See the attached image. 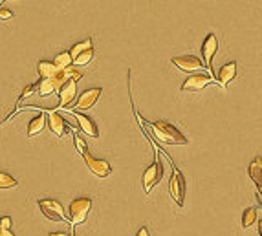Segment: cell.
Wrapping results in <instances>:
<instances>
[{"label":"cell","instance_id":"obj_16","mask_svg":"<svg viewBox=\"0 0 262 236\" xmlns=\"http://www.w3.org/2000/svg\"><path fill=\"white\" fill-rule=\"evenodd\" d=\"M37 72H39L40 79H53L55 75H57L61 70H59L53 62H48V61H40L39 64H37Z\"/></svg>","mask_w":262,"mask_h":236},{"label":"cell","instance_id":"obj_30","mask_svg":"<svg viewBox=\"0 0 262 236\" xmlns=\"http://www.w3.org/2000/svg\"><path fill=\"white\" fill-rule=\"evenodd\" d=\"M259 235L262 236V220H259Z\"/></svg>","mask_w":262,"mask_h":236},{"label":"cell","instance_id":"obj_15","mask_svg":"<svg viewBox=\"0 0 262 236\" xmlns=\"http://www.w3.org/2000/svg\"><path fill=\"white\" fill-rule=\"evenodd\" d=\"M248 174H250V178L253 180V183H255L259 189L262 187V157H255L253 161L250 163V167H248Z\"/></svg>","mask_w":262,"mask_h":236},{"label":"cell","instance_id":"obj_23","mask_svg":"<svg viewBox=\"0 0 262 236\" xmlns=\"http://www.w3.org/2000/svg\"><path fill=\"white\" fill-rule=\"evenodd\" d=\"M92 57H94V48L86 50L85 53H81L77 59H74V64H75V66H86V64L92 61Z\"/></svg>","mask_w":262,"mask_h":236},{"label":"cell","instance_id":"obj_31","mask_svg":"<svg viewBox=\"0 0 262 236\" xmlns=\"http://www.w3.org/2000/svg\"><path fill=\"white\" fill-rule=\"evenodd\" d=\"M0 4H2V2H0Z\"/></svg>","mask_w":262,"mask_h":236},{"label":"cell","instance_id":"obj_12","mask_svg":"<svg viewBox=\"0 0 262 236\" xmlns=\"http://www.w3.org/2000/svg\"><path fill=\"white\" fill-rule=\"evenodd\" d=\"M75 96H77V83L75 81H68L66 85L61 86V90H59V107L57 108H66L70 103L74 101Z\"/></svg>","mask_w":262,"mask_h":236},{"label":"cell","instance_id":"obj_13","mask_svg":"<svg viewBox=\"0 0 262 236\" xmlns=\"http://www.w3.org/2000/svg\"><path fill=\"white\" fill-rule=\"evenodd\" d=\"M235 77H237V62H228V64H224L222 68H220V72H218L217 75V81L218 85L222 86L224 92H226V86L231 83V81H235Z\"/></svg>","mask_w":262,"mask_h":236},{"label":"cell","instance_id":"obj_22","mask_svg":"<svg viewBox=\"0 0 262 236\" xmlns=\"http://www.w3.org/2000/svg\"><path fill=\"white\" fill-rule=\"evenodd\" d=\"M18 181L13 178V176L6 174V172H0V189H13L17 187Z\"/></svg>","mask_w":262,"mask_h":236},{"label":"cell","instance_id":"obj_20","mask_svg":"<svg viewBox=\"0 0 262 236\" xmlns=\"http://www.w3.org/2000/svg\"><path fill=\"white\" fill-rule=\"evenodd\" d=\"M255 222H257V209L255 207H248L244 211V214H242V227L248 229V227H251Z\"/></svg>","mask_w":262,"mask_h":236},{"label":"cell","instance_id":"obj_28","mask_svg":"<svg viewBox=\"0 0 262 236\" xmlns=\"http://www.w3.org/2000/svg\"><path fill=\"white\" fill-rule=\"evenodd\" d=\"M50 236H72V235H66V233H51Z\"/></svg>","mask_w":262,"mask_h":236},{"label":"cell","instance_id":"obj_21","mask_svg":"<svg viewBox=\"0 0 262 236\" xmlns=\"http://www.w3.org/2000/svg\"><path fill=\"white\" fill-rule=\"evenodd\" d=\"M53 64H55L59 70H66V68H70L72 64H74V62H72V57H70V53L66 51V53H59V55L55 57Z\"/></svg>","mask_w":262,"mask_h":236},{"label":"cell","instance_id":"obj_3","mask_svg":"<svg viewBox=\"0 0 262 236\" xmlns=\"http://www.w3.org/2000/svg\"><path fill=\"white\" fill-rule=\"evenodd\" d=\"M39 209L40 213L44 214L48 220H51V222H68L70 224L68 216L63 211V205L55 202V200H39Z\"/></svg>","mask_w":262,"mask_h":236},{"label":"cell","instance_id":"obj_18","mask_svg":"<svg viewBox=\"0 0 262 236\" xmlns=\"http://www.w3.org/2000/svg\"><path fill=\"white\" fill-rule=\"evenodd\" d=\"M44 124H46L44 114H40V116H37V118L31 119V121H29V124H28V135H29V137H33V135L40 134V132L44 130Z\"/></svg>","mask_w":262,"mask_h":236},{"label":"cell","instance_id":"obj_27","mask_svg":"<svg viewBox=\"0 0 262 236\" xmlns=\"http://www.w3.org/2000/svg\"><path fill=\"white\" fill-rule=\"evenodd\" d=\"M136 236H150V233H148L147 227H141V229L137 231V235Z\"/></svg>","mask_w":262,"mask_h":236},{"label":"cell","instance_id":"obj_19","mask_svg":"<svg viewBox=\"0 0 262 236\" xmlns=\"http://www.w3.org/2000/svg\"><path fill=\"white\" fill-rule=\"evenodd\" d=\"M90 48H92V39H86V40H83V42H79V44H75L74 48L68 51L70 57H72V62H74V59H77L81 53H85L86 50H90Z\"/></svg>","mask_w":262,"mask_h":236},{"label":"cell","instance_id":"obj_29","mask_svg":"<svg viewBox=\"0 0 262 236\" xmlns=\"http://www.w3.org/2000/svg\"><path fill=\"white\" fill-rule=\"evenodd\" d=\"M0 236H13V233L11 231H2V235Z\"/></svg>","mask_w":262,"mask_h":236},{"label":"cell","instance_id":"obj_4","mask_svg":"<svg viewBox=\"0 0 262 236\" xmlns=\"http://www.w3.org/2000/svg\"><path fill=\"white\" fill-rule=\"evenodd\" d=\"M163 178V165L161 161L156 157V161H154L147 170H145V174H143V187H145V192H150L154 187L158 185Z\"/></svg>","mask_w":262,"mask_h":236},{"label":"cell","instance_id":"obj_2","mask_svg":"<svg viewBox=\"0 0 262 236\" xmlns=\"http://www.w3.org/2000/svg\"><path fill=\"white\" fill-rule=\"evenodd\" d=\"M90 209H92V200H88V198H77V200H74L72 205H70V216H68L70 224L74 225V227L85 224Z\"/></svg>","mask_w":262,"mask_h":236},{"label":"cell","instance_id":"obj_11","mask_svg":"<svg viewBox=\"0 0 262 236\" xmlns=\"http://www.w3.org/2000/svg\"><path fill=\"white\" fill-rule=\"evenodd\" d=\"M99 96H101V88H92V90L83 92V94L77 97V101H75V108H77V110H88V108H92L96 105ZM77 110H75V112H77Z\"/></svg>","mask_w":262,"mask_h":236},{"label":"cell","instance_id":"obj_25","mask_svg":"<svg viewBox=\"0 0 262 236\" xmlns=\"http://www.w3.org/2000/svg\"><path fill=\"white\" fill-rule=\"evenodd\" d=\"M9 227H11V218H9V216L0 218V229H2V231H9Z\"/></svg>","mask_w":262,"mask_h":236},{"label":"cell","instance_id":"obj_5","mask_svg":"<svg viewBox=\"0 0 262 236\" xmlns=\"http://www.w3.org/2000/svg\"><path fill=\"white\" fill-rule=\"evenodd\" d=\"M44 118H46V121H48V126H50V130L55 135H59V137H64V135L70 134L72 126L66 123V119H64L59 112H55V110H50V112L46 114Z\"/></svg>","mask_w":262,"mask_h":236},{"label":"cell","instance_id":"obj_7","mask_svg":"<svg viewBox=\"0 0 262 236\" xmlns=\"http://www.w3.org/2000/svg\"><path fill=\"white\" fill-rule=\"evenodd\" d=\"M169 191H171L172 200L182 207L183 205V198H185V180H183L182 172L174 167L172 169V176H171V185H169Z\"/></svg>","mask_w":262,"mask_h":236},{"label":"cell","instance_id":"obj_17","mask_svg":"<svg viewBox=\"0 0 262 236\" xmlns=\"http://www.w3.org/2000/svg\"><path fill=\"white\" fill-rule=\"evenodd\" d=\"M57 90H59V86L53 79H40V83L37 85V92H39V96H42V97L50 96V94H55Z\"/></svg>","mask_w":262,"mask_h":236},{"label":"cell","instance_id":"obj_1","mask_svg":"<svg viewBox=\"0 0 262 236\" xmlns=\"http://www.w3.org/2000/svg\"><path fill=\"white\" fill-rule=\"evenodd\" d=\"M150 128H152L154 135H156L161 143H167V145H187V137L178 128H174L171 123H167V121L150 123Z\"/></svg>","mask_w":262,"mask_h":236},{"label":"cell","instance_id":"obj_10","mask_svg":"<svg viewBox=\"0 0 262 236\" xmlns=\"http://www.w3.org/2000/svg\"><path fill=\"white\" fill-rule=\"evenodd\" d=\"M83 157H85L86 167H88L92 174H96L97 178H107V176L112 172V167H110L109 161H105V159H97V157H92L88 152H86Z\"/></svg>","mask_w":262,"mask_h":236},{"label":"cell","instance_id":"obj_9","mask_svg":"<svg viewBox=\"0 0 262 236\" xmlns=\"http://www.w3.org/2000/svg\"><path fill=\"white\" fill-rule=\"evenodd\" d=\"M172 64H174L176 68H180V70H183V72H189L191 75H193L194 72H202V70H205V66L202 64V61L194 55L174 57V59H172Z\"/></svg>","mask_w":262,"mask_h":236},{"label":"cell","instance_id":"obj_26","mask_svg":"<svg viewBox=\"0 0 262 236\" xmlns=\"http://www.w3.org/2000/svg\"><path fill=\"white\" fill-rule=\"evenodd\" d=\"M13 18V13L9 9H0V20H9Z\"/></svg>","mask_w":262,"mask_h":236},{"label":"cell","instance_id":"obj_14","mask_svg":"<svg viewBox=\"0 0 262 236\" xmlns=\"http://www.w3.org/2000/svg\"><path fill=\"white\" fill-rule=\"evenodd\" d=\"M72 114L75 116V119H77V124H79V128L85 132L86 135H90V137H99V130H97V124L92 121L88 116H83V114L75 112V110H72Z\"/></svg>","mask_w":262,"mask_h":236},{"label":"cell","instance_id":"obj_24","mask_svg":"<svg viewBox=\"0 0 262 236\" xmlns=\"http://www.w3.org/2000/svg\"><path fill=\"white\" fill-rule=\"evenodd\" d=\"M74 143H75V148H77V152H79L81 156H85V154H86V143H85V139H83L81 135H74Z\"/></svg>","mask_w":262,"mask_h":236},{"label":"cell","instance_id":"obj_8","mask_svg":"<svg viewBox=\"0 0 262 236\" xmlns=\"http://www.w3.org/2000/svg\"><path fill=\"white\" fill-rule=\"evenodd\" d=\"M218 51V40L217 37L213 33H209L207 37L204 39V44H202V57H204V66L209 70V77L215 79V75H213V68H211V62H213V57L217 55Z\"/></svg>","mask_w":262,"mask_h":236},{"label":"cell","instance_id":"obj_6","mask_svg":"<svg viewBox=\"0 0 262 236\" xmlns=\"http://www.w3.org/2000/svg\"><path fill=\"white\" fill-rule=\"evenodd\" d=\"M215 83V79L209 77L207 73H193L189 75L182 85V92H202L205 86H209Z\"/></svg>","mask_w":262,"mask_h":236}]
</instances>
